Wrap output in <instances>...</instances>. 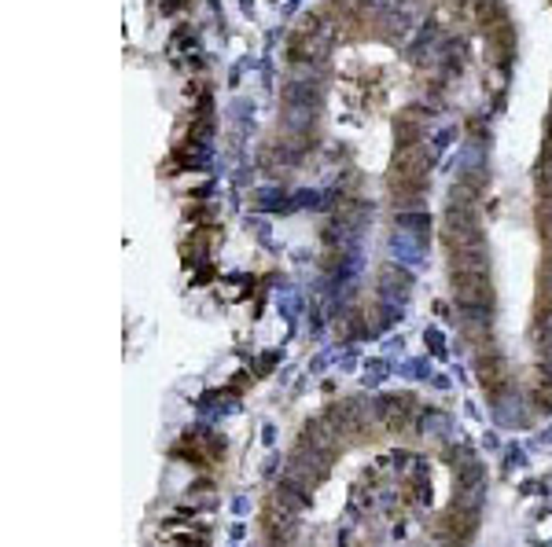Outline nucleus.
I'll return each mask as SVG.
<instances>
[{"mask_svg":"<svg viewBox=\"0 0 552 547\" xmlns=\"http://www.w3.org/2000/svg\"><path fill=\"white\" fill-rule=\"evenodd\" d=\"M376 287H379V294H383L387 302H401V298L409 294V272H405V268H398V265H383V268H379Z\"/></svg>","mask_w":552,"mask_h":547,"instance_id":"obj_1","label":"nucleus"},{"mask_svg":"<svg viewBox=\"0 0 552 547\" xmlns=\"http://www.w3.org/2000/svg\"><path fill=\"white\" fill-rule=\"evenodd\" d=\"M541 239H545L549 257H552V217H541Z\"/></svg>","mask_w":552,"mask_h":547,"instance_id":"obj_2","label":"nucleus"}]
</instances>
